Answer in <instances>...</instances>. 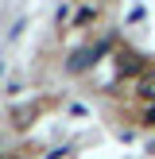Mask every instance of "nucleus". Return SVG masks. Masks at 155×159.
Instances as JSON below:
<instances>
[{
  "mask_svg": "<svg viewBox=\"0 0 155 159\" xmlns=\"http://www.w3.org/2000/svg\"><path fill=\"white\" fill-rule=\"evenodd\" d=\"M0 159H4V155H0Z\"/></svg>",
  "mask_w": 155,
  "mask_h": 159,
  "instance_id": "nucleus-2",
  "label": "nucleus"
},
{
  "mask_svg": "<svg viewBox=\"0 0 155 159\" xmlns=\"http://www.w3.org/2000/svg\"><path fill=\"white\" fill-rule=\"evenodd\" d=\"M120 70H128V74H132V70H140V62H136V54H120Z\"/></svg>",
  "mask_w": 155,
  "mask_h": 159,
  "instance_id": "nucleus-1",
  "label": "nucleus"
}]
</instances>
